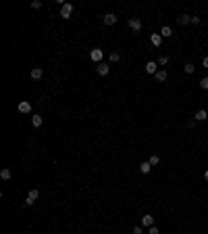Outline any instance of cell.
<instances>
[{
	"mask_svg": "<svg viewBox=\"0 0 208 234\" xmlns=\"http://www.w3.org/2000/svg\"><path fill=\"white\" fill-rule=\"evenodd\" d=\"M127 23H129V27H131L133 31H135V34H138V31H142V21H139L138 17H131V19L127 21Z\"/></svg>",
	"mask_w": 208,
	"mask_h": 234,
	"instance_id": "cell-4",
	"label": "cell"
},
{
	"mask_svg": "<svg viewBox=\"0 0 208 234\" xmlns=\"http://www.w3.org/2000/svg\"><path fill=\"white\" fill-rule=\"evenodd\" d=\"M38 197H40V190H38V188H31V190H29V194H27V199H25V205H27V207H31V205L38 201Z\"/></svg>",
	"mask_w": 208,
	"mask_h": 234,
	"instance_id": "cell-1",
	"label": "cell"
},
{
	"mask_svg": "<svg viewBox=\"0 0 208 234\" xmlns=\"http://www.w3.org/2000/svg\"><path fill=\"white\" fill-rule=\"evenodd\" d=\"M96 71H98V75H108V71H110V65L108 63H98V67H96Z\"/></svg>",
	"mask_w": 208,
	"mask_h": 234,
	"instance_id": "cell-5",
	"label": "cell"
},
{
	"mask_svg": "<svg viewBox=\"0 0 208 234\" xmlns=\"http://www.w3.org/2000/svg\"><path fill=\"white\" fill-rule=\"evenodd\" d=\"M40 6H42L40 0H34V2H31V8H40Z\"/></svg>",
	"mask_w": 208,
	"mask_h": 234,
	"instance_id": "cell-25",
	"label": "cell"
},
{
	"mask_svg": "<svg viewBox=\"0 0 208 234\" xmlns=\"http://www.w3.org/2000/svg\"><path fill=\"white\" fill-rule=\"evenodd\" d=\"M108 58H110V63H119V61H121V53H119V50H112Z\"/></svg>",
	"mask_w": 208,
	"mask_h": 234,
	"instance_id": "cell-14",
	"label": "cell"
},
{
	"mask_svg": "<svg viewBox=\"0 0 208 234\" xmlns=\"http://www.w3.org/2000/svg\"><path fill=\"white\" fill-rule=\"evenodd\" d=\"M167 63H169V57H164V54H162V57L158 58V65L162 67V65H167Z\"/></svg>",
	"mask_w": 208,
	"mask_h": 234,
	"instance_id": "cell-23",
	"label": "cell"
},
{
	"mask_svg": "<svg viewBox=\"0 0 208 234\" xmlns=\"http://www.w3.org/2000/svg\"><path fill=\"white\" fill-rule=\"evenodd\" d=\"M71 15H73V4L65 2V4L60 6V17H63V19H69Z\"/></svg>",
	"mask_w": 208,
	"mask_h": 234,
	"instance_id": "cell-3",
	"label": "cell"
},
{
	"mask_svg": "<svg viewBox=\"0 0 208 234\" xmlns=\"http://www.w3.org/2000/svg\"><path fill=\"white\" fill-rule=\"evenodd\" d=\"M0 178H2V180H11V170H8V167H4V170L0 171Z\"/></svg>",
	"mask_w": 208,
	"mask_h": 234,
	"instance_id": "cell-19",
	"label": "cell"
},
{
	"mask_svg": "<svg viewBox=\"0 0 208 234\" xmlns=\"http://www.w3.org/2000/svg\"><path fill=\"white\" fill-rule=\"evenodd\" d=\"M31 123H34V128H40L42 123H44V119H42V115H34L31 117Z\"/></svg>",
	"mask_w": 208,
	"mask_h": 234,
	"instance_id": "cell-15",
	"label": "cell"
},
{
	"mask_svg": "<svg viewBox=\"0 0 208 234\" xmlns=\"http://www.w3.org/2000/svg\"><path fill=\"white\" fill-rule=\"evenodd\" d=\"M202 65H204V67H206V69H208V57H204V61H202Z\"/></svg>",
	"mask_w": 208,
	"mask_h": 234,
	"instance_id": "cell-27",
	"label": "cell"
},
{
	"mask_svg": "<svg viewBox=\"0 0 208 234\" xmlns=\"http://www.w3.org/2000/svg\"><path fill=\"white\" fill-rule=\"evenodd\" d=\"M102 21H104V25H115L117 23V15H112V13H106L102 17Z\"/></svg>",
	"mask_w": 208,
	"mask_h": 234,
	"instance_id": "cell-6",
	"label": "cell"
},
{
	"mask_svg": "<svg viewBox=\"0 0 208 234\" xmlns=\"http://www.w3.org/2000/svg\"><path fill=\"white\" fill-rule=\"evenodd\" d=\"M131 234H144V228H142V226H135V228L131 230Z\"/></svg>",
	"mask_w": 208,
	"mask_h": 234,
	"instance_id": "cell-24",
	"label": "cell"
},
{
	"mask_svg": "<svg viewBox=\"0 0 208 234\" xmlns=\"http://www.w3.org/2000/svg\"><path fill=\"white\" fill-rule=\"evenodd\" d=\"M154 77L158 80V82H167V71H164V69L156 71V73H154Z\"/></svg>",
	"mask_w": 208,
	"mask_h": 234,
	"instance_id": "cell-12",
	"label": "cell"
},
{
	"mask_svg": "<svg viewBox=\"0 0 208 234\" xmlns=\"http://www.w3.org/2000/svg\"><path fill=\"white\" fill-rule=\"evenodd\" d=\"M194 69H196V67H194V63H185V65H183V71H185V73H194Z\"/></svg>",
	"mask_w": 208,
	"mask_h": 234,
	"instance_id": "cell-20",
	"label": "cell"
},
{
	"mask_svg": "<svg viewBox=\"0 0 208 234\" xmlns=\"http://www.w3.org/2000/svg\"><path fill=\"white\" fill-rule=\"evenodd\" d=\"M160 36H162V38H171V36H173V29L169 27V25H164L162 31H160Z\"/></svg>",
	"mask_w": 208,
	"mask_h": 234,
	"instance_id": "cell-18",
	"label": "cell"
},
{
	"mask_svg": "<svg viewBox=\"0 0 208 234\" xmlns=\"http://www.w3.org/2000/svg\"><path fill=\"white\" fill-rule=\"evenodd\" d=\"M150 42L154 44V46H160V42H162V36H160V34H152V36H150Z\"/></svg>",
	"mask_w": 208,
	"mask_h": 234,
	"instance_id": "cell-11",
	"label": "cell"
},
{
	"mask_svg": "<svg viewBox=\"0 0 208 234\" xmlns=\"http://www.w3.org/2000/svg\"><path fill=\"white\" fill-rule=\"evenodd\" d=\"M148 163H150V165H158V163H160V159H158V155H152Z\"/></svg>",
	"mask_w": 208,
	"mask_h": 234,
	"instance_id": "cell-21",
	"label": "cell"
},
{
	"mask_svg": "<svg viewBox=\"0 0 208 234\" xmlns=\"http://www.w3.org/2000/svg\"><path fill=\"white\" fill-rule=\"evenodd\" d=\"M202 119H208V113L200 109V111H196V121H202Z\"/></svg>",
	"mask_w": 208,
	"mask_h": 234,
	"instance_id": "cell-16",
	"label": "cell"
},
{
	"mask_svg": "<svg viewBox=\"0 0 208 234\" xmlns=\"http://www.w3.org/2000/svg\"><path fill=\"white\" fill-rule=\"evenodd\" d=\"M150 170H152V165L148 163V161H144V163L139 165V171H142V174H150Z\"/></svg>",
	"mask_w": 208,
	"mask_h": 234,
	"instance_id": "cell-17",
	"label": "cell"
},
{
	"mask_svg": "<svg viewBox=\"0 0 208 234\" xmlns=\"http://www.w3.org/2000/svg\"><path fill=\"white\" fill-rule=\"evenodd\" d=\"M177 21H179V25H187L191 23V15H181V17H177Z\"/></svg>",
	"mask_w": 208,
	"mask_h": 234,
	"instance_id": "cell-13",
	"label": "cell"
},
{
	"mask_svg": "<svg viewBox=\"0 0 208 234\" xmlns=\"http://www.w3.org/2000/svg\"><path fill=\"white\" fill-rule=\"evenodd\" d=\"M142 226H144V228H152V226H154V217L146 213V215L142 217Z\"/></svg>",
	"mask_w": 208,
	"mask_h": 234,
	"instance_id": "cell-7",
	"label": "cell"
},
{
	"mask_svg": "<svg viewBox=\"0 0 208 234\" xmlns=\"http://www.w3.org/2000/svg\"><path fill=\"white\" fill-rule=\"evenodd\" d=\"M204 178H206V180H208V170H206V171H204Z\"/></svg>",
	"mask_w": 208,
	"mask_h": 234,
	"instance_id": "cell-28",
	"label": "cell"
},
{
	"mask_svg": "<svg viewBox=\"0 0 208 234\" xmlns=\"http://www.w3.org/2000/svg\"><path fill=\"white\" fill-rule=\"evenodd\" d=\"M90 58H92L94 63H102V58H104V53L100 50V48H92L90 50Z\"/></svg>",
	"mask_w": 208,
	"mask_h": 234,
	"instance_id": "cell-2",
	"label": "cell"
},
{
	"mask_svg": "<svg viewBox=\"0 0 208 234\" xmlns=\"http://www.w3.org/2000/svg\"><path fill=\"white\" fill-rule=\"evenodd\" d=\"M146 71H148V73H156V71H158V63L148 61V63H146Z\"/></svg>",
	"mask_w": 208,
	"mask_h": 234,
	"instance_id": "cell-10",
	"label": "cell"
},
{
	"mask_svg": "<svg viewBox=\"0 0 208 234\" xmlns=\"http://www.w3.org/2000/svg\"><path fill=\"white\" fill-rule=\"evenodd\" d=\"M148 234H158V228H156V226H152V228H148Z\"/></svg>",
	"mask_w": 208,
	"mask_h": 234,
	"instance_id": "cell-26",
	"label": "cell"
},
{
	"mask_svg": "<svg viewBox=\"0 0 208 234\" xmlns=\"http://www.w3.org/2000/svg\"><path fill=\"white\" fill-rule=\"evenodd\" d=\"M29 111H31V103L21 100V103H19V113H29Z\"/></svg>",
	"mask_w": 208,
	"mask_h": 234,
	"instance_id": "cell-8",
	"label": "cell"
},
{
	"mask_svg": "<svg viewBox=\"0 0 208 234\" xmlns=\"http://www.w3.org/2000/svg\"><path fill=\"white\" fill-rule=\"evenodd\" d=\"M200 88H202V90H208V77H202V80H200Z\"/></svg>",
	"mask_w": 208,
	"mask_h": 234,
	"instance_id": "cell-22",
	"label": "cell"
},
{
	"mask_svg": "<svg viewBox=\"0 0 208 234\" xmlns=\"http://www.w3.org/2000/svg\"><path fill=\"white\" fill-rule=\"evenodd\" d=\"M42 75H44V69H42V67H34V69H31V80H42Z\"/></svg>",
	"mask_w": 208,
	"mask_h": 234,
	"instance_id": "cell-9",
	"label": "cell"
}]
</instances>
